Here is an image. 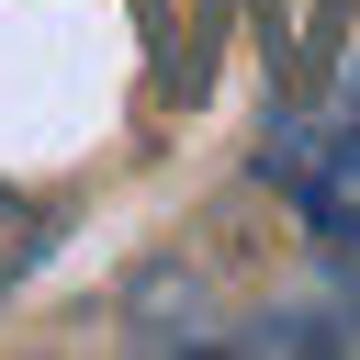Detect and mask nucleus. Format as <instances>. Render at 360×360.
I'll use <instances>...</instances> for the list:
<instances>
[{
    "instance_id": "obj_1",
    "label": "nucleus",
    "mask_w": 360,
    "mask_h": 360,
    "mask_svg": "<svg viewBox=\"0 0 360 360\" xmlns=\"http://www.w3.org/2000/svg\"><path fill=\"white\" fill-rule=\"evenodd\" d=\"M259 169H270V191L304 214V236L326 259H360V79L304 101V112H281Z\"/></svg>"
},
{
    "instance_id": "obj_2",
    "label": "nucleus",
    "mask_w": 360,
    "mask_h": 360,
    "mask_svg": "<svg viewBox=\"0 0 360 360\" xmlns=\"http://www.w3.org/2000/svg\"><path fill=\"white\" fill-rule=\"evenodd\" d=\"M45 248H56V214H45V202H22V191L0 180V304L45 270Z\"/></svg>"
}]
</instances>
